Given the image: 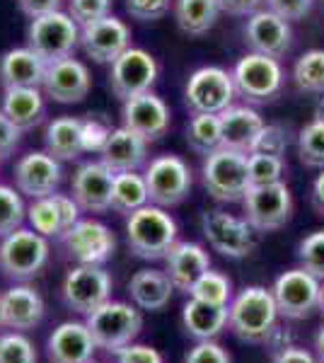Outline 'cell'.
<instances>
[{
	"label": "cell",
	"mask_w": 324,
	"mask_h": 363,
	"mask_svg": "<svg viewBox=\"0 0 324 363\" xmlns=\"http://www.w3.org/2000/svg\"><path fill=\"white\" fill-rule=\"evenodd\" d=\"M279 318L274 294L264 286H250L240 291L228 306V325L242 342L262 344L271 337Z\"/></svg>",
	"instance_id": "1"
},
{
	"label": "cell",
	"mask_w": 324,
	"mask_h": 363,
	"mask_svg": "<svg viewBox=\"0 0 324 363\" xmlns=\"http://www.w3.org/2000/svg\"><path fill=\"white\" fill-rule=\"evenodd\" d=\"M126 240L138 259H164L177 242V220L164 208L148 203L128 216Z\"/></svg>",
	"instance_id": "2"
},
{
	"label": "cell",
	"mask_w": 324,
	"mask_h": 363,
	"mask_svg": "<svg viewBox=\"0 0 324 363\" xmlns=\"http://www.w3.org/2000/svg\"><path fill=\"white\" fill-rule=\"evenodd\" d=\"M201 177L208 196L220 203H238L250 191L247 177V153L233 148H218L206 155Z\"/></svg>",
	"instance_id": "3"
},
{
	"label": "cell",
	"mask_w": 324,
	"mask_h": 363,
	"mask_svg": "<svg viewBox=\"0 0 324 363\" xmlns=\"http://www.w3.org/2000/svg\"><path fill=\"white\" fill-rule=\"evenodd\" d=\"M230 75H233L235 92L252 107L276 99L286 83V73L279 58L255 54V51L240 58Z\"/></svg>",
	"instance_id": "4"
},
{
	"label": "cell",
	"mask_w": 324,
	"mask_h": 363,
	"mask_svg": "<svg viewBox=\"0 0 324 363\" xmlns=\"http://www.w3.org/2000/svg\"><path fill=\"white\" fill-rule=\"evenodd\" d=\"M87 330L95 339L97 349L119 354L123 347L133 344V339L143 330V315L138 308L128 306V303L107 301L102 308L87 315L85 320Z\"/></svg>",
	"instance_id": "5"
},
{
	"label": "cell",
	"mask_w": 324,
	"mask_h": 363,
	"mask_svg": "<svg viewBox=\"0 0 324 363\" xmlns=\"http://www.w3.org/2000/svg\"><path fill=\"white\" fill-rule=\"evenodd\" d=\"M80 44V25L68 13H56L34 17L27 29V46L46 63L58 58L73 56L75 46Z\"/></svg>",
	"instance_id": "6"
},
{
	"label": "cell",
	"mask_w": 324,
	"mask_h": 363,
	"mask_svg": "<svg viewBox=\"0 0 324 363\" xmlns=\"http://www.w3.org/2000/svg\"><path fill=\"white\" fill-rule=\"evenodd\" d=\"M49 262V242L32 228H17L0 242V272L13 281H29Z\"/></svg>",
	"instance_id": "7"
},
{
	"label": "cell",
	"mask_w": 324,
	"mask_h": 363,
	"mask_svg": "<svg viewBox=\"0 0 324 363\" xmlns=\"http://www.w3.org/2000/svg\"><path fill=\"white\" fill-rule=\"evenodd\" d=\"M245 220L257 233H274L284 228L293 216V194L286 182L250 186L242 199Z\"/></svg>",
	"instance_id": "8"
},
{
	"label": "cell",
	"mask_w": 324,
	"mask_h": 363,
	"mask_svg": "<svg viewBox=\"0 0 324 363\" xmlns=\"http://www.w3.org/2000/svg\"><path fill=\"white\" fill-rule=\"evenodd\" d=\"M150 203L160 208L179 206L191 194V169L179 155H157L143 172Z\"/></svg>",
	"instance_id": "9"
},
{
	"label": "cell",
	"mask_w": 324,
	"mask_h": 363,
	"mask_svg": "<svg viewBox=\"0 0 324 363\" xmlns=\"http://www.w3.org/2000/svg\"><path fill=\"white\" fill-rule=\"evenodd\" d=\"M233 75L220 66L194 70L184 87V102L191 114H220L235 99Z\"/></svg>",
	"instance_id": "10"
},
{
	"label": "cell",
	"mask_w": 324,
	"mask_h": 363,
	"mask_svg": "<svg viewBox=\"0 0 324 363\" xmlns=\"http://www.w3.org/2000/svg\"><path fill=\"white\" fill-rule=\"evenodd\" d=\"M201 228L211 247L228 259H245L255 250V230L245 218L220 208H211L203 213Z\"/></svg>",
	"instance_id": "11"
},
{
	"label": "cell",
	"mask_w": 324,
	"mask_h": 363,
	"mask_svg": "<svg viewBox=\"0 0 324 363\" xmlns=\"http://www.w3.org/2000/svg\"><path fill=\"white\" fill-rule=\"evenodd\" d=\"M157 61L145 49L128 46L109 68V87L121 102L150 92L157 80Z\"/></svg>",
	"instance_id": "12"
},
{
	"label": "cell",
	"mask_w": 324,
	"mask_h": 363,
	"mask_svg": "<svg viewBox=\"0 0 324 363\" xmlns=\"http://www.w3.org/2000/svg\"><path fill=\"white\" fill-rule=\"evenodd\" d=\"M63 301L70 310L90 315L111 301V277L99 264H80L63 281Z\"/></svg>",
	"instance_id": "13"
},
{
	"label": "cell",
	"mask_w": 324,
	"mask_h": 363,
	"mask_svg": "<svg viewBox=\"0 0 324 363\" xmlns=\"http://www.w3.org/2000/svg\"><path fill=\"white\" fill-rule=\"evenodd\" d=\"M320 279H315L310 272H305L303 267L284 272L276 279L274 289V301L279 308V315H284L288 320H305L312 310L317 308L320 301Z\"/></svg>",
	"instance_id": "14"
},
{
	"label": "cell",
	"mask_w": 324,
	"mask_h": 363,
	"mask_svg": "<svg viewBox=\"0 0 324 363\" xmlns=\"http://www.w3.org/2000/svg\"><path fill=\"white\" fill-rule=\"evenodd\" d=\"M80 46L95 63H114L131 46V29L123 20L107 15L80 27Z\"/></svg>",
	"instance_id": "15"
},
{
	"label": "cell",
	"mask_w": 324,
	"mask_h": 363,
	"mask_svg": "<svg viewBox=\"0 0 324 363\" xmlns=\"http://www.w3.org/2000/svg\"><path fill=\"white\" fill-rule=\"evenodd\" d=\"M66 245L68 255L80 264H99L114 255L116 250V238L104 223L92 218H80L66 235L61 238Z\"/></svg>",
	"instance_id": "16"
},
{
	"label": "cell",
	"mask_w": 324,
	"mask_h": 363,
	"mask_svg": "<svg viewBox=\"0 0 324 363\" xmlns=\"http://www.w3.org/2000/svg\"><path fill=\"white\" fill-rule=\"evenodd\" d=\"M245 44L255 54H264L271 58H281L288 54L293 44L291 22L279 17L271 10H257L245 22Z\"/></svg>",
	"instance_id": "17"
},
{
	"label": "cell",
	"mask_w": 324,
	"mask_h": 363,
	"mask_svg": "<svg viewBox=\"0 0 324 363\" xmlns=\"http://www.w3.org/2000/svg\"><path fill=\"white\" fill-rule=\"evenodd\" d=\"M41 87L54 102L75 104L87 97V92L92 87V78L85 63L73 56H66L46 66L44 85Z\"/></svg>",
	"instance_id": "18"
},
{
	"label": "cell",
	"mask_w": 324,
	"mask_h": 363,
	"mask_svg": "<svg viewBox=\"0 0 324 363\" xmlns=\"http://www.w3.org/2000/svg\"><path fill=\"white\" fill-rule=\"evenodd\" d=\"M63 179L61 160L44 153H27L15 165V184L20 194L29 199H44L56 194L58 184Z\"/></svg>",
	"instance_id": "19"
},
{
	"label": "cell",
	"mask_w": 324,
	"mask_h": 363,
	"mask_svg": "<svg viewBox=\"0 0 324 363\" xmlns=\"http://www.w3.org/2000/svg\"><path fill=\"white\" fill-rule=\"evenodd\" d=\"M80 206L73 196L51 194L44 199H32V206L27 208V220L32 230L44 238H63L80 220Z\"/></svg>",
	"instance_id": "20"
},
{
	"label": "cell",
	"mask_w": 324,
	"mask_h": 363,
	"mask_svg": "<svg viewBox=\"0 0 324 363\" xmlns=\"http://www.w3.org/2000/svg\"><path fill=\"white\" fill-rule=\"evenodd\" d=\"M121 119L123 126L131 128L133 133H138L140 138L157 140L167 133L169 128V107L164 104L162 97L152 95V92H143L126 99L121 107Z\"/></svg>",
	"instance_id": "21"
},
{
	"label": "cell",
	"mask_w": 324,
	"mask_h": 363,
	"mask_svg": "<svg viewBox=\"0 0 324 363\" xmlns=\"http://www.w3.org/2000/svg\"><path fill=\"white\" fill-rule=\"evenodd\" d=\"M114 172L99 162H82L73 174V199L87 213H104L111 208Z\"/></svg>",
	"instance_id": "22"
},
{
	"label": "cell",
	"mask_w": 324,
	"mask_h": 363,
	"mask_svg": "<svg viewBox=\"0 0 324 363\" xmlns=\"http://www.w3.org/2000/svg\"><path fill=\"white\" fill-rule=\"evenodd\" d=\"M97 344L85 322H63L58 325L46 344L51 363H90Z\"/></svg>",
	"instance_id": "23"
},
{
	"label": "cell",
	"mask_w": 324,
	"mask_h": 363,
	"mask_svg": "<svg viewBox=\"0 0 324 363\" xmlns=\"http://www.w3.org/2000/svg\"><path fill=\"white\" fill-rule=\"evenodd\" d=\"M211 269V257L199 242H174L164 255V274L172 281L174 291L189 294L191 286Z\"/></svg>",
	"instance_id": "24"
},
{
	"label": "cell",
	"mask_w": 324,
	"mask_h": 363,
	"mask_svg": "<svg viewBox=\"0 0 324 363\" xmlns=\"http://www.w3.org/2000/svg\"><path fill=\"white\" fill-rule=\"evenodd\" d=\"M99 157H102V162L114 174L133 172V169L143 167L145 160H148V140L140 138L138 133H133L131 128H126V126L111 128Z\"/></svg>",
	"instance_id": "25"
},
{
	"label": "cell",
	"mask_w": 324,
	"mask_h": 363,
	"mask_svg": "<svg viewBox=\"0 0 324 363\" xmlns=\"http://www.w3.org/2000/svg\"><path fill=\"white\" fill-rule=\"evenodd\" d=\"M0 315H3V327L8 330H34L44 318V301L29 286H13L0 296Z\"/></svg>",
	"instance_id": "26"
},
{
	"label": "cell",
	"mask_w": 324,
	"mask_h": 363,
	"mask_svg": "<svg viewBox=\"0 0 324 363\" xmlns=\"http://www.w3.org/2000/svg\"><path fill=\"white\" fill-rule=\"evenodd\" d=\"M223 148H233L240 153H250L252 143L264 128L262 114L252 104H230L220 114Z\"/></svg>",
	"instance_id": "27"
},
{
	"label": "cell",
	"mask_w": 324,
	"mask_h": 363,
	"mask_svg": "<svg viewBox=\"0 0 324 363\" xmlns=\"http://www.w3.org/2000/svg\"><path fill=\"white\" fill-rule=\"evenodd\" d=\"M49 63L34 54L29 46L5 51L0 58V83L5 90L10 87H41Z\"/></svg>",
	"instance_id": "28"
},
{
	"label": "cell",
	"mask_w": 324,
	"mask_h": 363,
	"mask_svg": "<svg viewBox=\"0 0 324 363\" xmlns=\"http://www.w3.org/2000/svg\"><path fill=\"white\" fill-rule=\"evenodd\" d=\"M128 294H131V301L140 310L157 313V310L169 306L174 286L167 274L160 272V269H140L128 281Z\"/></svg>",
	"instance_id": "29"
},
{
	"label": "cell",
	"mask_w": 324,
	"mask_h": 363,
	"mask_svg": "<svg viewBox=\"0 0 324 363\" xmlns=\"http://www.w3.org/2000/svg\"><path fill=\"white\" fill-rule=\"evenodd\" d=\"M3 112L17 128L29 131L39 126L46 116L44 95L39 87H10L3 97Z\"/></svg>",
	"instance_id": "30"
},
{
	"label": "cell",
	"mask_w": 324,
	"mask_h": 363,
	"mask_svg": "<svg viewBox=\"0 0 324 363\" xmlns=\"http://www.w3.org/2000/svg\"><path fill=\"white\" fill-rule=\"evenodd\" d=\"M46 153L61 162H73L85 153L82 150V119L75 116H58L46 126L44 133Z\"/></svg>",
	"instance_id": "31"
},
{
	"label": "cell",
	"mask_w": 324,
	"mask_h": 363,
	"mask_svg": "<svg viewBox=\"0 0 324 363\" xmlns=\"http://www.w3.org/2000/svg\"><path fill=\"white\" fill-rule=\"evenodd\" d=\"M181 320H184L186 332L199 339V342H208L220 335L228 325V306H211V303L196 301L191 298L181 310Z\"/></svg>",
	"instance_id": "32"
},
{
	"label": "cell",
	"mask_w": 324,
	"mask_h": 363,
	"mask_svg": "<svg viewBox=\"0 0 324 363\" xmlns=\"http://www.w3.org/2000/svg\"><path fill=\"white\" fill-rule=\"evenodd\" d=\"M220 10V0H174L177 27L189 37H201L213 29Z\"/></svg>",
	"instance_id": "33"
},
{
	"label": "cell",
	"mask_w": 324,
	"mask_h": 363,
	"mask_svg": "<svg viewBox=\"0 0 324 363\" xmlns=\"http://www.w3.org/2000/svg\"><path fill=\"white\" fill-rule=\"evenodd\" d=\"M148 186H145V177L138 174V169L133 172H116L114 174V186H111V211L123 216H131L133 211L148 206Z\"/></svg>",
	"instance_id": "34"
},
{
	"label": "cell",
	"mask_w": 324,
	"mask_h": 363,
	"mask_svg": "<svg viewBox=\"0 0 324 363\" xmlns=\"http://www.w3.org/2000/svg\"><path fill=\"white\" fill-rule=\"evenodd\" d=\"M186 143L194 153L208 155L223 145L220 116L218 114H191L186 124Z\"/></svg>",
	"instance_id": "35"
},
{
	"label": "cell",
	"mask_w": 324,
	"mask_h": 363,
	"mask_svg": "<svg viewBox=\"0 0 324 363\" xmlns=\"http://www.w3.org/2000/svg\"><path fill=\"white\" fill-rule=\"evenodd\" d=\"M293 80L298 90L310 95H324V49H310L293 66Z\"/></svg>",
	"instance_id": "36"
},
{
	"label": "cell",
	"mask_w": 324,
	"mask_h": 363,
	"mask_svg": "<svg viewBox=\"0 0 324 363\" xmlns=\"http://www.w3.org/2000/svg\"><path fill=\"white\" fill-rule=\"evenodd\" d=\"M298 155L308 167L324 169V116L312 119L298 133Z\"/></svg>",
	"instance_id": "37"
},
{
	"label": "cell",
	"mask_w": 324,
	"mask_h": 363,
	"mask_svg": "<svg viewBox=\"0 0 324 363\" xmlns=\"http://www.w3.org/2000/svg\"><path fill=\"white\" fill-rule=\"evenodd\" d=\"M286 157L267 153H247V177L250 186H264L274 182H284Z\"/></svg>",
	"instance_id": "38"
},
{
	"label": "cell",
	"mask_w": 324,
	"mask_h": 363,
	"mask_svg": "<svg viewBox=\"0 0 324 363\" xmlns=\"http://www.w3.org/2000/svg\"><path fill=\"white\" fill-rule=\"evenodd\" d=\"M191 298L203 303H211V306H230L233 301V284L225 274L220 272H206L196 284L191 286Z\"/></svg>",
	"instance_id": "39"
},
{
	"label": "cell",
	"mask_w": 324,
	"mask_h": 363,
	"mask_svg": "<svg viewBox=\"0 0 324 363\" xmlns=\"http://www.w3.org/2000/svg\"><path fill=\"white\" fill-rule=\"evenodd\" d=\"M27 218V208L22 196L17 194L13 186L0 184V238L15 233L17 228H22Z\"/></svg>",
	"instance_id": "40"
},
{
	"label": "cell",
	"mask_w": 324,
	"mask_h": 363,
	"mask_svg": "<svg viewBox=\"0 0 324 363\" xmlns=\"http://www.w3.org/2000/svg\"><path fill=\"white\" fill-rule=\"evenodd\" d=\"M298 259L305 272H310L315 279L324 281V230L310 233L298 245Z\"/></svg>",
	"instance_id": "41"
},
{
	"label": "cell",
	"mask_w": 324,
	"mask_h": 363,
	"mask_svg": "<svg viewBox=\"0 0 324 363\" xmlns=\"http://www.w3.org/2000/svg\"><path fill=\"white\" fill-rule=\"evenodd\" d=\"M0 363H37V351L25 335L10 332L0 337Z\"/></svg>",
	"instance_id": "42"
},
{
	"label": "cell",
	"mask_w": 324,
	"mask_h": 363,
	"mask_svg": "<svg viewBox=\"0 0 324 363\" xmlns=\"http://www.w3.org/2000/svg\"><path fill=\"white\" fill-rule=\"evenodd\" d=\"M111 5H114V0H68V15L80 27H85L90 22L111 15Z\"/></svg>",
	"instance_id": "43"
},
{
	"label": "cell",
	"mask_w": 324,
	"mask_h": 363,
	"mask_svg": "<svg viewBox=\"0 0 324 363\" xmlns=\"http://www.w3.org/2000/svg\"><path fill=\"white\" fill-rule=\"evenodd\" d=\"M288 148V133L276 124H264L259 131V136L252 143L250 153H267V155H279L284 157Z\"/></svg>",
	"instance_id": "44"
},
{
	"label": "cell",
	"mask_w": 324,
	"mask_h": 363,
	"mask_svg": "<svg viewBox=\"0 0 324 363\" xmlns=\"http://www.w3.org/2000/svg\"><path fill=\"white\" fill-rule=\"evenodd\" d=\"M172 8V0H126V13L140 22L162 20Z\"/></svg>",
	"instance_id": "45"
},
{
	"label": "cell",
	"mask_w": 324,
	"mask_h": 363,
	"mask_svg": "<svg viewBox=\"0 0 324 363\" xmlns=\"http://www.w3.org/2000/svg\"><path fill=\"white\" fill-rule=\"evenodd\" d=\"M111 128L99 119H82V150L85 153H102Z\"/></svg>",
	"instance_id": "46"
},
{
	"label": "cell",
	"mask_w": 324,
	"mask_h": 363,
	"mask_svg": "<svg viewBox=\"0 0 324 363\" xmlns=\"http://www.w3.org/2000/svg\"><path fill=\"white\" fill-rule=\"evenodd\" d=\"M312 5H315V0H267V8L271 13H276L288 22L303 20L312 10Z\"/></svg>",
	"instance_id": "47"
},
{
	"label": "cell",
	"mask_w": 324,
	"mask_h": 363,
	"mask_svg": "<svg viewBox=\"0 0 324 363\" xmlns=\"http://www.w3.org/2000/svg\"><path fill=\"white\" fill-rule=\"evenodd\" d=\"M184 363H230V356L220 344L208 339V342H199L196 347L186 354Z\"/></svg>",
	"instance_id": "48"
},
{
	"label": "cell",
	"mask_w": 324,
	"mask_h": 363,
	"mask_svg": "<svg viewBox=\"0 0 324 363\" xmlns=\"http://www.w3.org/2000/svg\"><path fill=\"white\" fill-rule=\"evenodd\" d=\"M116 363H162V356L157 349L145 344H128L116 354Z\"/></svg>",
	"instance_id": "49"
},
{
	"label": "cell",
	"mask_w": 324,
	"mask_h": 363,
	"mask_svg": "<svg viewBox=\"0 0 324 363\" xmlns=\"http://www.w3.org/2000/svg\"><path fill=\"white\" fill-rule=\"evenodd\" d=\"M20 138H22V128H17L5 116L3 109H0V160H5V157L15 153V148L20 145Z\"/></svg>",
	"instance_id": "50"
},
{
	"label": "cell",
	"mask_w": 324,
	"mask_h": 363,
	"mask_svg": "<svg viewBox=\"0 0 324 363\" xmlns=\"http://www.w3.org/2000/svg\"><path fill=\"white\" fill-rule=\"evenodd\" d=\"M17 3H20L22 13L34 20V17H41V15H49V13L61 10L63 0H17Z\"/></svg>",
	"instance_id": "51"
},
{
	"label": "cell",
	"mask_w": 324,
	"mask_h": 363,
	"mask_svg": "<svg viewBox=\"0 0 324 363\" xmlns=\"http://www.w3.org/2000/svg\"><path fill=\"white\" fill-rule=\"evenodd\" d=\"M262 3L267 0H220V8L228 15H238V17H250L252 13H257L262 8Z\"/></svg>",
	"instance_id": "52"
},
{
	"label": "cell",
	"mask_w": 324,
	"mask_h": 363,
	"mask_svg": "<svg viewBox=\"0 0 324 363\" xmlns=\"http://www.w3.org/2000/svg\"><path fill=\"white\" fill-rule=\"evenodd\" d=\"M274 363H320V361H317L310 351H305L300 347H286L276 354Z\"/></svg>",
	"instance_id": "53"
},
{
	"label": "cell",
	"mask_w": 324,
	"mask_h": 363,
	"mask_svg": "<svg viewBox=\"0 0 324 363\" xmlns=\"http://www.w3.org/2000/svg\"><path fill=\"white\" fill-rule=\"evenodd\" d=\"M312 206L320 216H324V169L317 174L315 184H312Z\"/></svg>",
	"instance_id": "54"
},
{
	"label": "cell",
	"mask_w": 324,
	"mask_h": 363,
	"mask_svg": "<svg viewBox=\"0 0 324 363\" xmlns=\"http://www.w3.org/2000/svg\"><path fill=\"white\" fill-rule=\"evenodd\" d=\"M315 347H317V356H320V363H324V327H322L320 332H317Z\"/></svg>",
	"instance_id": "55"
},
{
	"label": "cell",
	"mask_w": 324,
	"mask_h": 363,
	"mask_svg": "<svg viewBox=\"0 0 324 363\" xmlns=\"http://www.w3.org/2000/svg\"><path fill=\"white\" fill-rule=\"evenodd\" d=\"M317 310L322 313V318H324V286L320 289V301H317Z\"/></svg>",
	"instance_id": "56"
},
{
	"label": "cell",
	"mask_w": 324,
	"mask_h": 363,
	"mask_svg": "<svg viewBox=\"0 0 324 363\" xmlns=\"http://www.w3.org/2000/svg\"><path fill=\"white\" fill-rule=\"evenodd\" d=\"M317 116H324V102H322V107H320V114H317Z\"/></svg>",
	"instance_id": "57"
},
{
	"label": "cell",
	"mask_w": 324,
	"mask_h": 363,
	"mask_svg": "<svg viewBox=\"0 0 324 363\" xmlns=\"http://www.w3.org/2000/svg\"><path fill=\"white\" fill-rule=\"evenodd\" d=\"M0 327H3V315H0Z\"/></svg>",
	"instance_id": "58"
},
{
	"label": "cell",
	"mask_w": 324,
	"mask_h": 363,
	"mask_svg": "<svg viewBox=\"0 0 324 363\" xmlns=\"http://www.w3.org/2000/svg\"><path fill=\"white\" fill-rule=\"evenodd\" d=\"M90 363H95V361H90Z\"/></svg>",
	"instance_id": "59"
}]
</instances>
